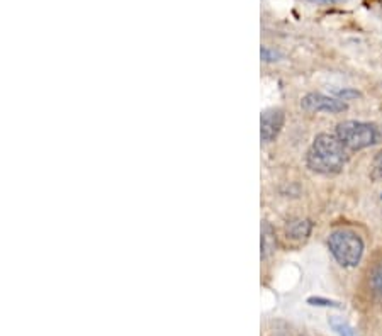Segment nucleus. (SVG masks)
I'll list each match as a JSON object with an SVG mask.
<instances>
[{"instance_id": "obj_13", "label": "nucleus", "mask_w": 382, "mask_h": 336, "mask_svg": "<svg viewBox=\"0 0 382 336\" xmlns=\"http://www.w3.org/2000/svg\"><path fill=\"white\" fill-rule=\"evenodd\" d=\"M337 99L340 100H348V99H357L360 97L359 90H353V89H344V90H337Z\"/></svg>"}, {"instance_id": "obj_5", "label": "nucleus", "mask_w": 382, "mask_h": 336, "mask_svg": "<svg viewBox=\"0 0 382 336\" xmlns=\"http://www.w3.org/2000/svg\"><path fill=\"white\" fill-rule=\"evenodd\" d=\"M284 126V112L280 109H267L260 115V138L264 143H272L279 136Z\"/></svg>"}, {"instance_id": "obj_6", "label": "nucleus", "mask_w": 382, "mask_h": 336, "mask_svg": "<svg viewBox=\"0 0 382 336\" xmlns=\"http://www.w3.org/2000/svg\"><path fill=\"white\" fill-rule=\"evenodd\" d=\"M313 223L308 219H293L291 223H287L286 234L291 240H306L311 234Z\"/></svg>"}, {"instance_id": "obj_3", "label": "nucleus", "mask_w": 382, "mask_h": 336, "mask_svg": "<svg viewBox=\"0 0 382 336\" xmlns=\"http://www.w3.org/2000/svg\"><path fill=\"white\" fill-rule=\"evenodd\" d=\"M337 138L348 151H359L377 143L379 131L376 126L360 121H344L337 126Z\"/></svg>"}, {"instance_id": "obj_14", "label": "nucleus", "mask_w": 382, "mask_h": 336, "mask_svg": "<svg viewBox=\"0 0 382 336\" xmlns=\"http://www.w3.org/2000/svg\"><path fill=\"white\" fill-rule=\"evenodd\" d=\"M313 2H340V0H313Z\"/></svg>"}, {"instance_id": "obj_12", "label": "nucleus", "mask_w": 382, "mask_h": 336, "mask_svg": "<svg viewBox=\"0 0 382 336\" xmlns=\"http://www.w3.org/2000/svg\"><path fill=\"white\" fill-rule=\"evenodd\" d=\"M372 175H374V179H382V151H379V153L374 157Z\"/></svg>"}, {"instance_id": "obj_2", "label": "nucleus", "mask_w": 382, "mask_h": 336, "mask_svg": "<svg viewBox=\"0 0 382 336\" xmlns=\"http://www.w3.org/2000/svg\"><path fill=\"white\" fill-rule=\"evenodd\" d=\"M328 248L341 267H357L363 255L362 238L350 229H337L328 238Z\"/></svg>"}, {"instance_id": "obj_10", "label": "nucleus", "mask_w": 382, "mask_h": 336, "mask_svg": "<svg viewBox=\"0 0 382 336\" xmlns=\"http://www.w3.org/2000/svg\"><path fill=\"white\" fill-rule=\"evenodd\" d=\"M309 306H318V308H335V309H341V304L337 301H330V299H323V298H308Z\"/></svg>"}, {"instance_id": "obj_4", "label": "nucleus", "mask_w": 382, "mask_h": 336, "mask_svg": "<svg viewBox=\"0 0 382 336\" xmlns=\"http://www.w3.org/2000/svg\"><path fill=\"white\" fill-rule=\"evenodd\" d=\"M301 107L308 112H328V114H338V112L347 111V104L344 100L316 92L302 97Z\"/></svg>"}, {"instance_id": "obj_7", "label": "nucleus", "mask_w": 382, "mask_h": 336, "mask_svg": "<svg viewBox=\"0 0 382 336\" xmlns=\"http://www.w3.org/2000/svg\"><path fill=\"white\" fill-rule=\"evenodd\" d=\"M276 233L269 223L262 224V258H269L276 251Z\"/></svg>"}, {"instance_id": "obj_9", "label": "nucleus", "mask_w": 382, "mask_h": 336, "mask_svg": "<svg viewBox=\"0 0 382 336\" xmlns=\"http://www.w3.org/2000/svg\"><path fill=\"white\" fill-rule=\"evenodd\" d=\"M330 326L333 328V331H337L338 336H357L350 324L345 323L344 320H338V317H331Z\"/></svg>"}, {"instance_id": "obj_8", "label": "nucleus", "mask_w": 382, "mask_h": 336, "mask_svg": "<svg viewBox=\"0 0 382 336\" xmlns=\"http://www.w3.org/2000/svg\"><path fill=\"white\" fill-rule=\"evenodd\" d=\"M369 285L370 291L382 299V262L377 263L372 269V272L369 273Z\"/></svg>"}, {"instance_id": "obj_11", "label": "nucleus", "mask_w": 382, "mask_h": 336, "mask_svg": "<svg viewBox=\"0 0 382 336\" xmlns=\"http://www.w3.org/2000/svg\"><path fill=\"white\" fill-rule=\"evenodd\" d=\"M260 56H262V60L267 61V63H272V61H279V58H280V55L276 52V49H270V48H267V46H262Z\"/></svg>"}, {"instance_id": "obj_1", "label": "nucleus", "mask_w": 382, "mask_h": 336, "mask_svg": "<svg viewBox=\"0 0 382 336\" xmlns=\"http://www.w3.org/2000/svg\"><path fill=\"white\" fill-rule=\"evenodd\" d=\"M347 161V148L341 144L337 135L322 133L313 141L311 148L306 155V164L316 173L333 175L341 172Z\"/></svg>"}]
</instances>
